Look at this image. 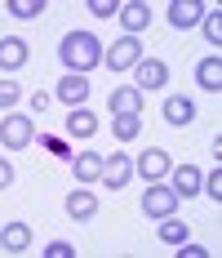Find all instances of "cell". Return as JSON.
Here are the masks:
<instances>
[{
	"label": "cell",
	"instance_id": "22",
	"mask_svg": "<svg viewBox=\"0 0 222 258\" xmlns=\"http://www.w3.org/2000/svg\"><path fill=\"white\" fill-rule=\"evenodd\" d=\"M200 23H204V36H209V45L218 49V45H222V14H218V9H213V14H204Z\"/></svg>",
	"mask_w": 222,
	"mask_h": 258
},
{
	"label": "cell",
	"instance_id": "27",
	"mask_svg": "<svg viewBox=\"0 0 222 258\" xmlns=\"http://www.w3.org/2000/svg\"><path fill=\"white\" fill-rule=\"evenodd\" d=\"M45 254H49V258H71L76 249H71V245H67V240H53V245H49V249H45Z\"/></svg>",
	"mask_w": 222,
	"mask_h": 258
},
{
	"label": "cell",
	"instance_id": "8",
	"mask_svg": "<svg viewBox=\"0 0 222 258\" xmlns=\"http://www.w3.org/2000/svg\"><path fill=\"white\" fill-rule=\"evenodd\" d=\"M0 143H5V147H27V143H31V120H27V116H5Z\"/></svg>",
	"mask_w": 222,
	"mask_h": 258
},
{
	"label": "cell",
	"instance_id": "13",
	"mask_svg": "<svg viewBox=\"0 0 222 258\" xmlns=\"http://www.w3.org/2000/svg\"><path fill=\"white\" fill-rule=\"evenodd\" d=\"M67 214H71L76 223L94 218V214H98V196H94V191H85V187H80V191H71V196H67Z\"/></svg>",
	"mask_w": 222,
	"mask_h": 258
},
{
	"label": "cell",
	"instance_id": "29",
	"mask_svg": "<svg viewBox=\"0 0 222 258\" xmlns=\"http://www.w3.org/2000/svg\"><path fill=\"white\" fill-rule=\"evenodd\" d=\"M9 182H14V165H9V160H0V187H9Z\"/></svg>",
	"mask_w": 222,
	"mask_h": 258
},
{
	"label": "cell",
	"instance_id": "21",
	"mask_svg": "<svg viewBox=\"0 0 222 258\" xmlns=\"http://www.w3.org/2000/svg\"><path fill=\"white\" fill-rule=\"evenodd\" d=\"M138 129H142V116H116V129H111V134H116L120 143H129V138H138Z\"/></svg>",
	"mask_w": 222,
	"mask_h": 258
},
{
	"label": "cell",
	"instance_id": "5",
	"mask_svg": "<svg viewBox=\"0 0 222 258\" xmlns=\"http://www.w3.org/2000/svg\"><path fill=\"white\" fill-rule=\"evenodd\" d=\"M133 76H138V89H165V85H169V67H165L160 58H142V62L133 67Z\"/></svg>",
	"mask_w": 222,
	"mask_h": 258
},
{
	"label": "cell",
	"instance_id": "26",
	"mask_svg": "<svg viewBox=\"0 0 222 258\" xmlns=\"http://www.w3.org/2000/svg\"><path fill=\"white\" fill-rule=\"evenodd\" d=\"M116 9H120L116 0H89V14H98V18H111Z\"/></svg>",
	"mask_w": 222,
	"mask_h": 258
},
{
	"label": "cell",
	"instance_id": "19",
	"mask_svg": "<svg viewBox=\"0 0 222 258\" xmlns=\"http://www.w3.org/2000/svg\"><path fill=\"white\" fill-rule=\"evenodd\" d=\"M196 80H200V89H213L218 94V85H222V62L218 58H204L196 67Z\"/></svg>",
	"mask_w": 222,
	"mask_h": 258
},
{
	"label": "cell",
	"instance_id": "9",
	"mask_svg": "<svg viewBox=\"0 0 222 258\" xmlns=\"http://www.w3.org/2000/svg\"><path fill=\"white\" fill-rule=\"evenodd\" d=\"M200 18H204V5H200V0H173V5H169V23H173V31H182V27L200 23Z\"/></svg>",
	"mask_w": 222,
	"mask_h": 258
},
{
	"label": "cell",
	"instance_id": "17",
	"mask_svg": "<svg viewBox=\"0 0 222 258\" xmlns=\"http://www.w3.org/2000/svg\"><path fill=\"white\" fill-rule=\"evenodd\" d=\"M67 129H71L76 138H89V134H98V116L85 111V107H76L71 116H67Z\"/></svg>",
	"mask_w": 222,
	"mask_h": 258
},
{
	"label": "cell",
	"instance_id": "3",
	"mask_svg": "<svg viewBox=\"0 0 222 258\" xmlns=\"http://www.w3.org/2000/svg\"><path fill=\"white\" fill-rule=\"evenodd\" d=\"M142 214H147V218H169V214H178V196H173V187L151 182L147 191H142Z\"/></svg>",
	"mask_w": 222,
	"mask_h": 258
},
{
	"label": "cell",
	"instance_id": "24",
	"mask_svg": "<svg viewBox=\"0 0 222 258\" xmlns=\"http://www.w3.org/2000/svg\"><path fill=\"white\" fill-rule=\"evenodd\" d=\"M200 187H204L213 201H222V174H218V165H213V174H209V178H200Z\"/></svg>",
	"mask_w": 222,
	"mask_h": 258
},
{
	"label": "cell",
	"instance_id": "25",
	"mask_svg": "<svg viewBox=\"0 0 222 258\" xmlns=\"http://www.w3.org/2000/svg\"><path fill=\"white\" fill-rule=\"evenodd\" d=\"M18 94H23V89H18L14 80H0V107H14V103H18Z\"/></svg>",
	"mask_w": 222,
	"mask_h": 258
},
{
	"label": "cell",
	"instance_id": "18",
	"mask_svg": "<svg viewBox=\"0 0 222 258\" xmlns=\"http://www.w3.org/2000/svg\"><path fill=\"white\" fill-rule=\"evenodd\" d=\"M0 240H5V249H14V254H23L27 245H31V227H27V223H9V227L0 232Z\"/></svg>",
	"mask_w": 222,
	"mask_h": 258
},
{
	"label": "cell",
	"instance_id": "4",
	"mask_svg": "<svg viewBox=\"0 0 222 258\" xmlns=\"http://www.w3.org/2000/svg\"><path fill=\"white\" fill-rule=\"evenodd\" d=\"M129 178H133V160H129L124 152H116V156H107V160H102V182H107L111 191H120Z\"/></svg>",
	"mask_w": 222,
	"mask_h": 258
},
{
	"label": "cell",
	"instance_id": "11",
	"mask_svg": "<svg viewBox=\"0 0 222 258\" xmlns=\"http://www.w3.org/2000/svg\"><path fill=\"white\" fill-rule=\"evenodd\" d=\"M23 62H27V40L5 36V40H0V67H5V72H18Z\"/></svg>",
	"mask_w": 222,
	"mask_h": 258
},
{
	"label": "cell",
	"instance_id": "14",
	"mask_svg": "<svg viewBox=\"0 0 222 258\" xmlns=\"http://www.w3.org/2000/svg\"><path fill=\"white\" fill-rule=\"evenodd\" d=\"M196 191H200V169L178 165V169H173V196H178V201H187V196H196Z\"/></svg>",
	"mask_w": 222,
	"mask_h": 258
},
{
	"label": "cell",
	"instance_id": "1",
	"mask_svg": "<svg viewBox=\"0 0 222 258\" xmlns=\"http://www.w3.org/2000/svg\"><path fill=\"white\" fill-rule=\"evenodd\" d=\"M58 58L67 62V72L85 76V72H94L102 62V45H98V36H89V31H71V36L58 45Z\"/></svg>",
	"mask_w": 222,
	"mask_h": 258
},
{
	"label": "cell",
	"instance_id": "28",
	"mask_svg": "<svg viewBox=\"0 0 222 258\" xmlns=\"http://www.w3.org/2000/svg\"><path fill=\"white\" fill-rule=\"evenodd\" d=\"M178 249H182V254H187V258H209V249H204V245H191V240H182Z\"/></svg>",
	"mask_w": 222,
	"mask_h": 258
},
{
	"label": "cell",
	"instance_id": "7",
	"mask_svg": "<svg viewBox=\"0 0 222 258\" xmlns=\"http://www.w3.org/2000/svg\"><path fill=\"white\" fill-rule=\"evenodd\" d=\"M133 169H142V178H147V182H160L173 169V160L160 152V147H151V152H142V160H133Z\"/></svg>",
	"mask_w": 222,
	"mask_h": 258
},
{
	"label": "cell",
	"instance_id": "15",
	"mask_svg": "<svg viewBox=\"0 0 222 258\" xmlns=\"http://www.w3.org/2000/svg\"><path fill=\"white\" fill-rule=\"evenodd\" d=\"M71 169H76V178H80V182H98L102 178V156L98 152H80L71 160Z\"/></svg>",
	"mask_w": 222,
	"mask_h": 258
},
{
	"label": "cell",
	"instance_id": "12",
	"mask_svg": "<svg viewBox=\"0 0 222 258\" xmlns=\"http://www.w3.org/2000/svg\"><path fill=\"white\" fill-rule=\"evenodd\" d=\"M111 116H142V89H116L111 94Z\"/></svg>",
	"mask_w": 222,
	"mask_h": 258
},
{
	"label": "cell",
	"instance_id": "2",
	"mask_svg": "<svg viewBox=\"0 0 222 258\" xmlns=\"http://www.w3.org/2000/svg\"><path fill=\"white\" fill-rule=\"evenodd\" d=\"M102 62H107L111 72H133V67L142 62V45H138V36H124V40H116L111 49L102 53Z\"/></svg>",
	"mask_w": 222,
	"mask_h": 258
},
{
	"label": "cell",
	"instance_id": "23",
	"mask_svg": "<svg viewBox=\"0 0 222 258\" xmlns=\"http://www.w3.org/2000/svg\"><path fill=\"white\" fill-rule=\"evenodd\" d=\"M9 9H14V18H40L45 14V0H14Z\"/></svg>",
	"mask_w": 222,
	"mask_h": 258
},
{
	"label": "cell",
	"instance_id": "16",
	"mask_svg": "<svg viewBox=\"0 0 222 258\" xmlns=\"http://www.w3.org/2000/svg\"><path fill=\"white\" fill-rule=\"evenodd\" d=\"M196 116V107H191V98H182V94H173V98H165V120L169 125H187Z\"/></svg>",
	"mask_w": 222,
	"mask_h": 258
},
{
	"label": "cell",
	"instance_id": "6",
	"mask_svg": "<svg viewBox=\"0 0 222 258\" xmlns=\"http://www.w3.org/2000/svg\"><path fill=\"white\" fill-rule=\"evenodd\" d=\"M116 18H120V27L129 31V36H138V31L151 23V9L142 5V0H124L120 9H116Z\"/></svg>",
	"mask_w": 222,
	"mask_h": 258
},
{
	"label": "cell",
	"instance_id": "10",
	"mask_svg": "<svg viewBox=\"0 0 222 258\" xmlns=\"http://www.w3.org/2000/svg\"><path fill=\"white\" fill-rule=\"evenodd\" d=\"M58 98H62L67 107H80L85 98H89V80L76 76V72H67V76H62V85H58Z\"/></svg>",
	"mask_w": 222,
	"mask_h": 258
},
{
	"label": "cell",
	"instance_id": "20",
	"mask_svg": "<svg viewBox=\"0 0 222 258\" xmlns=\"http://www.w3.org/2000/svg\"><path fill=\"white\" fill-rule=\"evenodd\" d=\"M187 236H191V232H187V223H182V218H173V214H169V218H160V240H165V245L178 249Z\"/></svg>",
	"mask_w": 222,
	"mask_h": 258
}]
</instances>
